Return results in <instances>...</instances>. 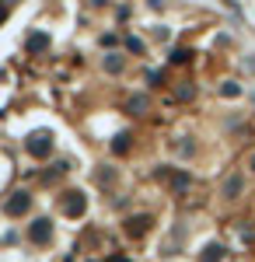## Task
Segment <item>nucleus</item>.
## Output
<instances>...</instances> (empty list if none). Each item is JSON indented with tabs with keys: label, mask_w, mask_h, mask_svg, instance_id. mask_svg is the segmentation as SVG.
Listing matches in <instances>:
<instances>
[{
	"label": "nucleus",
	"mask_w": 255,
	"mask_h": 262,
	"mask_svg": "<svg viewBox=\"0 0 255 262\" xmlns=\"http://www.w3.org/2000/svg\"><path fill=\"white\" fill-rule=\"evenodd\" d=\"M28 150H32L35 158H42V154H49V137H35V140L28 143Z\"/></svg>",
	"instance_id": "obj_1"
},
{
	"label": "nucleus",
	"mask_w": 255,
	"mask_h": 262,
	"mask_svg": "<svg viewBox=\"0 0 255 262\" xmlns=\"http://www.w3.org/2000/svg\"><path fill=\"white\" fill-rule=\"evenodd\" d=\"M224 192H227V200H235L238 192H241V179H227V185H224Z\"/></svg>",
	"instance_id": "obj_2"
},
{
	"label": "nucleus",
	"mask_w": 255,
	"mask_h": 262,
	"mask_svg": "<svg viewBox=\"0 0 255 262\" xmlns=\"http://www.w3.org/2000/svg\"><path fill=\"white\" fill-rule=\"evenodd\" d=\"M147 231V217H133L130 221V234H143Z\"/></svg>",
	"instance_id": "obj_3"
},
{
	"label": "nucleus",
	"mask_w": 255,
	"mask_h": 262,
	"mask_svg": "<svg viewBox=\"0 0 255 262\" xmlns=\"http://www.w3.org/2000/svg\"><path fill=\"white\" fill-rule=\"evenodd\" d=\"M143 108H147V98H133L130 101V112H133V116H143Z\"/></svg>",
	"instance_id": "obj_4"
},
{
	"label": "nucleus",
	"mask_w": 255,
	"mask_h": 262,
	"mask_svg": "<svg viewBox=\"0 0 255 262\" xmlns=\"http://www.w3.org/2000/svg\"><path fill=\"white\" fill-rule=\"evenodd\" d=\"M217 259H220V245H210L206 255H203V262H217Z\"/></svg>",
	"instance_id": "obj_5"
},
{
	"label": "nucleus",
	"mask_w": 255,
	"mask_h": 262,
	"mask_svg": "<svg viewBox=\"0 0 255 262\" xmlns=\"http://www.w3.org/2000/svg\"><path fill=\"white\" fill-rule=\"evenodd\" d=\"M172 60H175V63H185V60H189V49H175V53H172Z\"/></svg>",
	"instance_id": "obj_6"
},
{
	"label": "nucleus",
	"mask_w": 255,
	"mask_h": 262,
	"mask_svg": "<svg viewBox=\"0 0 255 262\" xmlns=\"http://www.w3.org/2000/svg\"><path fill=\"white\" fill-rule=\"evenodd\" d=\"M126 46H130V53H143V42H140V39H130Z\"/></svg>",
	"instance_id": "obj_7"
},
{
	"label": "nucleus",
	"mask_w": 255,
	"mask_h": 262,
	"mask_svg": "<svg viewBox=\"0 0 255 262\" xmlns=\"http://www.w3.org/2000/svg\"><path fill=\"white\" fill-rule=\"evenodd\" d=\"M109 262H126V259H122V255H116V259H109Z\"/></svg>",
	"instance_id": "obj_8"
},
{
	"label": "nucleus",
	"mask_w": 255,
	"mask_h": 262,
	"mask_svg": "<svg viewBox=\"0 0 255 262\" xmlns=\"http://www.w3.org/2000/svg\"><path fill=\"white\" fill-rule=\"evenodd\" d=\"M252 171H255V158H252Z\"/></svg>",
	"instance_id": "obj_9"
}]
</instances>
